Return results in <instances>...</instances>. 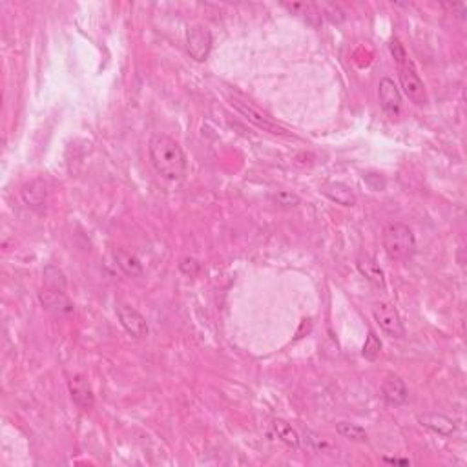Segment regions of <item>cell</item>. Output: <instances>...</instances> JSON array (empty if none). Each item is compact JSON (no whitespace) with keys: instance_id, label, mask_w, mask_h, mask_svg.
<instances>
[{"instance_id":"4","label":"cell","mask_w":467,"mask_h":467,"mask_svg":"<svg viewBox=\"0 0 467 467\" xmlns=\"http://www.w3.org/2000/svg\"><path fill=\"white\" fill-rule=\"evenodd\" d=\"M230 104H232V108L236 110L239 115H243L248 122L258 126L260 130L268 132V134H274V135H287L285 128H282V126L274 121L272 117L268 115V113L261 112V110L258 108V106H254L252 103L238 99V97H232V99H230Z\"/></svg>"},{"instance_id":"12","label":"cell","mask_w":467,"mask_h":467,"mask_svg":"<svg viewBox=\"0 0 467 467\" xmlns=\"http://www.w3.org/2000/svg\"><path fill=\"white\" fill-rule=\"evenodd\" d=\"M356 267H358L359 274H362L365 279H369L372 285L385 289V274L374 255L367 254V252H362V254L358 255V260H356Z\"/></svg>"},{"instance_id":"23","label":"cell","mask_w":467,"mask_h":467,"mask_svg":"<svg viewBox=\"0 0 467 467\" xmlns=\"http://www.w3.org/2000/svg\"><path fill=\"white\" fill-rule=\"evenodd\" d=\"M305 440H307L309 446L312 447L314 451H320V453H327L329 449H333L329 442L323 440L321 437H318L316 433H312V431H305Z\"/></svg>"},{"instance_id":"16","label":"cell","mask_w":467,"mask_h":467,"mask_svg":"<svg viewBox=\"0 0 467 467\" xmlns=\"http://www.w3.org/2000/svg\"><path fill=\"white\" fill-rule=\"evenodd\" d=\"M113 260H115L117 267L121 268L126 276L139 277L143 274V263L139 261L137 255L125 250V248H115V250H113Z\"/></svg>"},{"instance_id":"5","label":"cell","mask_w":467,"mask_h":467,"mask_svg":"<svg viewBox=\"0 0 467 467\" xmlns=\"http://www.w3.org/2000/svg\"><path fill=\"white\" fill-rule=\"evenodd\" d=\"M212 33L203 24H194L186 30V50L197 62H204L212 52Z\"/></svg>"},{"instance_id":"1","label":"cell","mask_w":467,"mask_h":467,"mask_svg":"<svg viewBox=\"0 0 467 467\" xmlns=\"http://www.w3.org/2000/svg\"><path fill=\"white\" fill-rule=\"evenodd\" d=\"M148 154L154 168L168 181H181L185 179L188 163L183 148L175 139L166 134H154L148 143Z\"/></svg>"},{"instance_id":"2","label":"cell","mask_w":467,"mask_h":467,"mask_svg":"<svg viewBox=\"0 0 467 467\" xmlns=\"http://www.w3.org/2000/svg\"><path fill=\"white\" fill-rule=\"evenodd\" d=\"M391 53H393L396 66H398L400 86H402L407 99L411 100V103H415L416 106H424V104H427V90H425L424 81L420 79L415 62L409 59L405 48L400 44L398 39L391 40Z\"/></svg>"},{"instance_id":"24","label":"cell","mask_w":467,"mask_h":467,"mask_svg":"<svg viewBox=\"0 0 467 467\" xmlns=\"http://www.w3.org/2000/svg\"><path fill=\"white\" fill-rule=\"evenodd\" d=\"M179 268H181L183 274L194 277L200 274L201 263L197 260H194V258H185V260H181V263H179Z\"/></svg>"},{"instance_id":"18","label":"cell","mask_w":467,"mask_h":467,"mask_svg":"<svg viewBox=\"0 0 467 467\" xmlns=\"http://www.w3.org/2000/svg\"><path fill=\"white\" fill-rule=\"evenodd\" d=\"M283 8H287L290 13L299 15L305 21H309L311 24H320L323 18H321L320 6L316 2H296V4H283Z\"/></svg>"},{"instance_id":"3","label":"cell","mask_w":467,"mask_h":467,"mask_svg":"<svg viewBox=\"0 0 467 467\" xmlns=\"http://www.w3.org/2000/svg\"><path fill=\"white\" fill-rule=\"evenodd\" d=\"M385 254L394 261L409 260L416 250V239L413 230L403 223H389L381 236Z\"/></svg>"},{"instance_id":"21","label":"cell","mask_w":467,"mask_h":467,"mask_svg":"<svg viewBox=\"0 0 467 467\" xmlns=\"http://www.w3.org/2000/svg\"><path fill=\"white\" fill-rule=\"evenodd\" d=\"M44 283L50 289H59V290H66V277L62 274L61 268L57 267H48L44 270Z\"/></svg>"},{"instance_id":"26","label":"cell","mask_w":467,"mask_h":467,"mask_svg":"<svg viewBox=\"0 0 467 467\" xmlns=\"http://www.w3.org/2000/svg\"><path fill=\"white\" fill-rule=\"evenodd\" d=\"M384 462L385 463H393V466H409V460H405V459H387V456H385L384 459Z\"/></svg>"},{"instance_id":"25","label":"cell","mask_w":467,"mask_h":467,"mask_svg":"<svg viewBox=\"0 0 467 467\" xmlns=\"http://www.w3.org/2000/svg\"><path fill=\"white\" fill-rule=\"evenodd\" d=\"M444 8L449 9L451 13H456V17L460 18L466 17V11H467L466 4H444Z\"/></svg>"},{"instance_id":"14","label":"cell","mask_w":467,"mask_h":467,"mask_svg":"<svg viewBox=\"0 0 467 467\" xmlns=\"http://www.w3.org/2000/svg\"><path fill=\"white\" fill-rule=\"evenodd\" d=\"M320 190L330 201L342 204V207H354L356 204V194L352 192V188H349L343 183H323L320 186Z\"/></svg>"},{"instance_id":"6","label":"cell","mask_w":467,"mask_h":467,"mask_svg":"<svg viewBox=\"0 0 467 467\" xmlns=\"http://www.w3.org/2000/svg\"><path fill=\"white\" fill-rule=\"evenodd\" d=\"M374 320L376 323L380 325V329L384 330L385 334H389L391 338H403L405 336V327H403V321L400 318V312L396 311L393 303L381 301L378 303L374 311Z\"/></svg>"},{"instance_id":"17","label":"cell","mask_w":467,"mask_h":467,"mask_svg":"<svg viewBox=\"0 0 467 467\" xmlns=\"http://www.w3.org/2000/svg\"><path fill=\"white\" fill-rule=\"evenodd\" d=\"M272 429L274 433H276V437L279 438L283 444H287V446L292 447V449H299V447H301V437H299L298 431H296L287 420L282 418L272 420Z\"/></svg>"},{"instance_id":"7","label":"cell","mask_w":467,"mask_h":467,"mask_svg":"<svg viewBox=\"0 0 467 467\" xmlns=\"http://www.w3.org/2000/svg\"><path fill=\"white\" fill-rule=\"evenodd\" d=\"M117 318H119V321H121L122 329L130 334L132 338H137V340H141V338L148 336V330L150 329H148L146 318H144L143 314L137 311V309H134V307H130V305L122 303V305L117 307Z\"/></svg>"},{"instance_id":"8","label":"cell","mask_w":467,"mask_h":467,"mask_svg":"<svg viewBox=\"0 0 467 467\" xmlns=\"http://www.w3.org/2000/svg\"><path fill=\"white\" fill-rule=\"evenodd\" d=\"M39 301L46 311H50L55 316H69L74 312V303L68 298L66 290L44 287L39 292Z\"/></svg>"},{"instance_id":"20","label":"cell","mask_w":467,"mask_h":467,"mask_svg":"<svg viewBox=\"0 0 467 467\" xmlns=\"http://www.w3.org/2000/svg\"><path fill=\"white\" fill-rule=\"evenodd\" d=\"M380 354H381L380 338L376 336V333L369 330L367 340H365L364 347H362V356H364L365 359H369V362H376V359L380 358Z\"/></svg>"},{"instance_id":"9","label":"cell","mask_w":467,"mask_h":467,"mask_svg":"<svg viewBox=\"0 0 467 467\" xmlns=\"http://www.w3.org/2000/svg\"><path fill=\"white\" fill-rule=\"evenodd\" d=\"M378 99H380V106L387 115L398 117L402 112V96H400V88L396 86L393 79L384 77L378 84Z\"/></svg>"},{"instance_id":"13","label":"cell","mask_w":467,"mask_h":467,"mask_svg":"<svg viewBox=\"0 0 467 467\" xmlns=\"http://www.w3.org/2000/svg\"><path fill=\"white\" fill-rule=\"evenodd\" d=\"M418 422L424 425L425 429L437 433L438 437H451L456 431V424L454 420H451L446 415H438V413H425V415L418 416Z\"/></svg>"},{"instance_id":"19","label":"cell","mask_w":467,"mask_h":467,"mask_svg":"<svg viewBox=\"0 0 467 467\" xmlns=\"http://www.w3.org/2000/svg\"><path fill=\"white\" fill-rule=\"evenodd\" d=\"M336 433L340 437L347 438L352 442H369V434L364 427H359L356 424H349V422H338Z\"/></svg>"},{"instance_id":"11","label":"cell","mask_w":467,"mask_h":467,"mask_svg":"<svg viewBox=\"0 0 467 467\" xmlns=\"http://www.w3.org/2000/svg\"><path fill=\"white\" fill-rule=\"evenodd\" d=\"M69 394H71V400L81 411H90L96 405L93 391L83 376H75L69 380Z\"/></svg>"},{"instance_id":"22","label":"cell","mask_w":467,"mask_h":467,"mask_svg":"<svg viewBox=\"0 0 467 467\" xmlns=\"http://www.w3.org/2000/svg\"><path fill=\"white\" fill-rule=\"evenodd\" d=\"M270 200L274 201L276 207L287 208V210H289V208H296L299 204V201H301L299 200V195L292 194V192L289 190H279L277 194L270 195Z\"/></svg>"},{"instance_id":"10","label":"cell","mask_w":467,"mask_h":467,"mask_svg":"<svg viewBox=\"0 0 467 467\" xmlns=\"http://www.w3.org/2000/svg\"><path fill=\"white\" fill-rule=\"evenodd\" d=\"M381 396L389 405L400 407L409 400V389L398 374H387L381 384Z\"/></svg>"},{"instance_id":"15","label":"cell","mask_w":467,"mask_h":467,"mask_svg":"<svg viewBox=\"0 0 467 467\" xmlns=\"http://www.w3.org/2000/svg\"><path fill=\"white\" fill-rule=\"evenodd\" d=\"M22 201L31 208H42L44 203H46V195H48V190H46V183L42 179H33L28 185L22 186L21 190Z\"/></svg>"}]
</instances>
